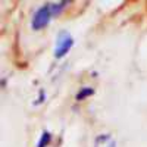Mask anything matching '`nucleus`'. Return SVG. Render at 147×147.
Masks as SVG:
<instances>
[{
	"label": "nucleus",
	"mask_w": 147,
	"mask_h": 147,
	"mask_svg": "<svg viewBox=\"0 0 147 147\" xmlns=\"http://www.w3.org/2000/svg\"><path fill=\"white\" fill-rule=\"evenodd\" d=\"M74 46V38L72 35L66 31L62 30L59 31L57 37H56V46H55V57L56 59H62L63 56L68 55V52Z\"/></svg>",
	"instance_id": "nucleus-1"
},
{
	"label": "nucleus",
	"mask_w": 147,
	"mask_h": 147,
	"mask_svg": "<svg viewBox=\"0 0 147 147\" xmlns=\"http://www.w3.org/2000/svg\"><path fill=\"white\" fill-rule=\"evenodd\" d=\"M50 19H52V12H50V3H47L41 7H38L35 10V13L32 16V21H31V27L32 30L35 31H40L43 30L44 27H47L50 24Z\"/></svg>",
	"instance_id": "nucleus-2"
},
{
	"label": "nucleus",
	"mask_w": 147,
	"mask_h": 147,
	"mask_svg": "<svg viewBox=\"0 0 147 147\" xmlns=\"http://www.w3.org/2000/svg\"><path fill=\"white\" fill-rule=\"evenodd\" d=\"M93 94H94V88H91V87H82V88H80V91L77 93L75 100H77V102L85 100L87 97H90V96H93Z\"/></svg>",
	"instance_id": "nucleus-3"
},
{
	"label": "nucleus",
	"mask_w": 147,
	"mask_h": 147,
	"mask_svg": "<svg viewBox=\"0 0 147 147\" xmlns=\"http://www.w3.org/2000/svg\"><path fill=\"white\" fill-rule=\"evenodd\" d=\"M66 5H69V2H59V3H50V12L52 16H57L62 13V10L66 7Z\"/></svg>",
	"instance_id": "nucleus-4"
},
{
	"label": "nucleus",
	"mask_w": 147,
	"mask_h": 147,
	"mask_svg": "<svg viewBox=\"0 0 147 147\" xmlns=\"http://www.w3.org/2000/svg\"><path fill=\"white\" fill-rule=\"evenodd\" d=\"M50 141H52V134L49 131H43L38 143H37V147H47L49 144H50Z\"/></svg>",
	"instance_id": "nucleus-5"
},
{
	"label": "nucleus",
	"mask_w": 147,
	"mask_h": 147,
	"mask_svg": "<svg viewBox=\"0 0 147 147\" xmlns=\"http://www.w3.org/2000/svg\"><path fill=\"white\" fill-rule=\"evenodd\" d=\"M44 99H46V94H44V91H43V90H40V94H38V99H37L35 105H40V103H43V102H44Z\"/></svg>",
	"instance_id": "nucleus-6"
},
{
	"label": "nucleus",
	"mask_w": 147,
	"mask_h": 147,
	"mask_svg": "<svg viewBox=\"0 0 147 147\" xmlns=\"http://www.w3.org/2000/svg\"><path fill=\"white\" fill-rule=\"evenodd\" d=\"M107 147H116V141H109V144H107Z\"/></svg>",
	"instance_id": "nucleus-7"
}]
</instances>
